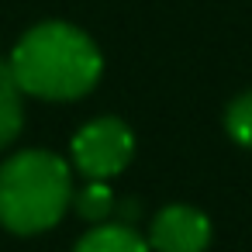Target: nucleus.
<instances>
[{"label": "nucleus", "mask_w": 252, "mask_h": 252, "mask_svg": "<svg viewBox=\"0 0 252 252\" xmlns=\"http://www.w3.org/2000/svg\"><path fill=\"white\" fill-rule=\"evenodd\" d=\"M7 66L21 94L38 100H76L97 87L104 56L83 28L66 21H42L14 45Z\"/></svg>", "instance_id": "obj_1"}, {"label": "nucleus", "mask_w": 252, "mask_h": 252, "mask_svg": "<svg viewBox=\"0 0 252 252\" xmlns=\"http://www.w3.org/2000/svg\"><path fill=\"white\" fill-rule=\"evenodd\" d=\"M73 204V169L56 152L28 149L0 166V224L38 235L63 221Z\"/></svg>", "instance_id": "obj_2"}, {"label": "nucleus", "mask_w": 252, "mask_h": 252, "mask_svg": "<svg viewBox=\"0 0 252 252\" xmlns=\"http://www.w3.org/2000/svg\"><path fill=\"white\" fill-rule=\"evenodd\" d=\"M135 156V135L121 118H94L73 135V162L87 180L118 176Z\"/></svg>", "instance_id": "obj_3"}, {"label": "nucleus", "mask_w": 252, "mask_h": 252, "mask_svg": "<svg viewBox=\"0 0 252 252\" xmlns=\"http://www.w3.org/2000/svg\"><path fill=\"white\" fill-rule=\"evenodd\" d=\"M149 245L156 252H204L211 245V221L190 204H169L152 218Z\"/></svg>", "instance_id": "obj_4"}, {"label": "nucleus", "mask_w": 252, "mask_h": 252, "mask_svg": "<svg viewBox=\"0 0 252 252\" xmlns=\"http://www.w3.org/2000/svg\"><path fill=\"white\" fill-rule=\"evenodd\" d=\"M73 252H152V245L128 224H97L76 242Z\"/></svg>", "instance_id": "obj_5"}, {"label": "nucleus", "mask_w": 252, "mask_h": 252, "mask_svg": "<svg viewBox=\"0 0 252 252\" xmlns=\"http://www.w3.org/2000/svg\"><path fill=\"white\" fill-rule=\"evenodd\" d=\"M21 87L11 73L7 63H0V149H7L18 131L25 128V111H21Z\"/></svg>", "instance_id": "obj_6"}, {"label": "nucleus", "mask_w": 252, "mask_h": 252, "mask_svg": "<svg viewBox=\"0 0 252 252\" xmlns=\"http://www.w3.org/2000/svg\"><path fill=\"white\" fill-rule=\"evenodd\" d=\"M73 204H76V214L80 218L104 224L111 218V211H114V193H111L107 180H90L83 190L73 193Z\"/></svg>", "instance_id": "obj_7"}, {"label": "nucleus", "mask_w": 252, "mask_h": 252, "mask_svg": "<svg viewBox=\"0 0 252 252\" xmlns=\"http://www.w3.org/2000/svg\"><path fill=\"white\" fill-rule=\"evenodd\" d=\"M224 128H228V135H231L238 145L252 149V90L238 94V97L224 107Z\"/></svg>", "instance_id": "obj_8"}]
</instances>
